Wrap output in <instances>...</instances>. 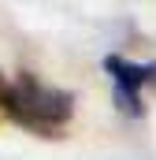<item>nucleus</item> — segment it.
<instances>
[{"label": "nucleus", "mask_w": 156, "mask_h": 160, "mask_svg": "<svg viewBox=\"0 0 156 160\" xmlns=\"http://www.w3.org/2000/svg\"><path fill=\"white\" fill-rule=\"evenodd\" d=\"M7 86H11V82L0 75V116H4V97H7Z\"/></svg>", "instance_id": "nucleus-3"}, {"label": "nucleus", "mask_w": 156, "mask_h": 160, "mask_svg": "<svg viewBox=\"0 0 156 160\" xmlns=\"http://www.w3.org/2000/svg\"><path fill=\"white\" fill-rule=\"evenodd\" d=\"M75 116V93L63 86H48L37 75H19L7 86L4 97V119L15 127L41 134V138H56Z\"/></svg>", "instance_id": "nucleus-1"}, {"label": "nucleus", "mask_w": 156, "mask_h": 160, "mask_svg": "<svg viewBox=\"0 0 156 160\" xmlns=\"http://www.w3.org/2000/svg\"><path fill=\"white\" fill-rule=\"evenodd\" d=\"M104 71H108V82H112L115 108L130 119L145 116V93L156 89V60L138 63V60H126V56L112 52V56H104Z\"/></svg>", "instance_id": "nucleus-2"}]
</instances>
